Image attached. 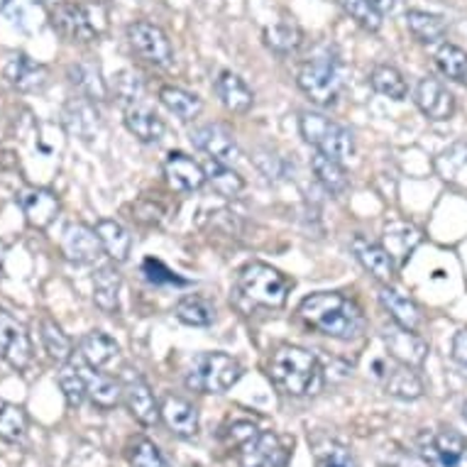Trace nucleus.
<instances>
[{
  "instance_id": "1",
  "label": "nucleus",
  "mask_w": 467,
  "mask_h": 467,
  "mask_svg": "<svg viewBox=\"0 0 467 467\" xmlns=\"http://www.w3.org/2000/svg\"><path fill=\"white\" fill-rule=\"evenodd\" d=\"M299 316L306 326L337 340H355L365 330V316L358 304L333 291H318L306 296L301 301Z\"/></svg>"
},
{
  "instance_id": "2",
  "label": "nucleus",
  "mask_w": 467,
  "mask_h": 467,
  "mask_svg": "<svg viewBox=\"0 0 467 467\" xmlns=\"http://www.w3.org/2000/svg\"><path fill=\"white\" fill-rule=\"evenodd\" d=\"M269 379L289 397H308L321 389V365L314 353L296 345H282L269 358Z\"/></svg>"
},
{
  "instance_id": "3",
  "label": "nucleus",
  "mask_w": 467,
  "mask_h": 467,
  "mask_svg": "<svg viewBox=\"0 0 467 467\" xmlns=\"http://www.w3.org/2000/svg\"><path fill=\"white\" fill-rule=\"evenodd\" d=\"M299 88L316 106H336L345 86L343 62L330 47H318L299 69Z\"/></svg>"
},
{
  "instance_id": "4",
  "label": "nucleus",
  "mask_w": 467,
  "mask_h": 467,
  "mask_svg": "<svg viewBox=\"0 0 467 467\" xmlns=\"http://www.w3.org/2000/svg\"><path fill=\"white\" fill-rule=\"evenodd\" d=\"M243 377V365L225 353H201L193 358L186 387L199 394H225Z\"/></svg>"
},
{
  "instance_id": "5",
  "label": "nucleus",
  "mask_w": 467,
  "mask_h": 467,
  "mask_svg": "<svg viewBox=\"0 0 467 467\" xmlns=\"http://www.w3.org/2000/svg\"><path fill=\"white\" fill-rule=\"evenodd\" d=\"M238 286L240 294L250 304L265 308H282L289 296L291 282L279 269L269 267L265 262H250L240 272Z\"/></svg>"
},
{
  "instance_id": "6",
  "label": "nucleus",
  "mask_w": 467,
  "mask_h": 467,
  "mask_svg": "<svg viewBox=\"0 0 467 467\" xmlns=\"http://www.w3.org/2000/svg\"><path fill=\"white\" fill-rule=\"evenodd\" d=\"M301 138L306 140L308 145H314L316 150L326 157L343 161L348 157H353L355 152V138L353 132L348 130L345 125L336 123L333 118L323 113H301L299 118Z\"/></svg>"
},
{
  "instance_id": "7",
  "label": "nucleus",
  "mask_w": 467,
  "mask_h": 467,
  "mask_svg": "<svg viewBox=\"0 0 467 467\" xmlns=\"http://www.w3.org/2000/svg\"><path fill=\"white\" fill-rule=\"evenodd\" d=\"M419 455L429 467H467V438L458 431H426L419 436Z\"/></svg>"
},
{
  "instance_id": "8",
  "label": "nucleus",
  "mask_w": 467,
  "mask_h": 467,
  "mask_svg": "<svg viewBox=\"0 0 467 467\" xmlns=\"http://www.w3.org/2000/svg\"><path fill=\"white\" fill-rule=\"evenodd\" d=\"M289 455V445L275 431H254L238 443L240 467H286Z\"/></svg>"
},
{
  "instance_id": "9",
  "label": "nucleus",
  "mask_w": 467,
  "mask_h": 467,
  "mask_svg": "<svg viewBox=\"0 0 467 467\" xmlns=\"http://www.w3.org/2000/svg\"><path fill=\"white\" fill-rule=\"evenodd\" d=\"M128 39H130L132 52L138 54L140 59L154 64V67H167L174 57L171 42H169L167 32L161 30L160 25L154 23H132L128 27Z\"/></svg>"
},
{
  "instance_id": "10",
  "label": "nucleus",
  "mask_w": 467,
  "mask_h": 467,
  "mask_svg": "<svg viewBox=\"0 0 467 467\" xmlns=\"http://www.w3.org/2000/svg\"><path fill=\"white\" fill-rule=\"evenodd\" d=\"M0 362L13 369H27L32 362V340L17 318L0 308Z\"/></svg>"
},
{
  "instance_id": "11",
  "label": "nucleus",
  "mask_w": 467,
  "mask_h": 467,
  "mask_svg": "<svg viewBox=\"0 0 467 467\" xmlns=\"http://www.w3.org/2000/svg\"><path fill=\"white\" fill-rule=\"evenodd\" d=\"M91 13L93 10L86 8V5L62 3L52 10V27L71 42H91V39L99 37L100 32Z\"/></svg>"
},
{
  "instance_id": "12",
  "label": "nucleus",
  "mask_w": 467,
  "mask_h": 467,
  "mask_svg": "<svg viewBox=\"0 0 467 467\" xmlns=\"http://www.w3.org/2000/svg\"><path fill=\"white\" fill-rule=\"evenodd\" d=\"M382 340L391 360L406 365V368H421L429 358V343L416 330L394 326V328L384 330Z\"/></svg>"
},
{
  "instance_id": "13",
  "label": "nucleus",
  "mask_w": 467,
  "mask_h": 467,
  "mask_svg": "<svg viewBox=\"0 0 467 467\" xmlns=\"http://www.w3.org/2000/svg\"><path fill=\"white\" fill-rule=\"evenodd\" d=\"M192 142L196 150L208 154L211 160L223 161V164H233L240 154L235 135H233L225 125L218 123H208L196 128V130L192 132Z\"/></svg>"
},
{
  "instance_id": "14",
  "label": "nucleus",
  "mask_w": 467,
  "mask_h": 467,
  "mask_svg": "<svg viewBox=\"0 0 467 467\" xmlns=\"http://www.w3.org/2000/svg\"><path fill=\"white\" fill-rule=\"evenodd\" d=\"M377 382L384 384V391L401 401H416L423 397L421 377L406 365H387V362H375Z\"/></svg>"
},
{
  "instance_id": "15",
  "label": "nucleus",
  "mask_w": 467,
  "mask_h": 467,
  "mask_svg": "<svg viewBox=\"0 0 467 467\" xmlns=\"http://www.w3.org/2000/svg\"><path fill=\"white\" fill-rule=\"evenodd\" d=\"M123 397L130 414L138 419L142 426H157L161 419L160 404L154 399L150 384L140 375H128L123 379Z\"/></svg>"
},
{
  "instance_id": "16",
  "label": "nucleus",
  "mask_w": 467,
  "mask_h": 467,
  "mask_svg": "<svg viewBox=\"0 0 467 467\" xmlns=\"http://www.w3.org/2000/svg\"><path fill=\"white\" fill-rule=\"evenodd\" d=\"M62 250L67 260L77 262V265H93L103 254V245H100L96 230L84 223H69L64 228Z\"/></svg>"
},
{
  "instance_id": "17",
  "label": "nucleus",
  "mask_w": 467,
  "mask_h": 467,
  "mask_svg": "<svg viewBox=\"0 0 467 467\" xmlns=\"http://www.w3.org/2000/svg\"><path fill=\"white\" fill-rule=\"evenodd\" d=\"M414 100L429 120H448L455 113V99L436 78H421L414 88Z\"/></svg>"
},
{
  "instance_id": "18",
  "label": "nucleus",
  "mask_w": 467,
  "mask_h": 467,
  "mask_svg": "<svg viewBox=\"0 0 467 467\" xmlns=\"http://www.w3.org/2000/svg\"><path fill=\"white\" fill-rule=\"evenodd\" d=\"M164 174H167V182L171 189L184 193L199 192L201 186L206 184L203 164H199L184 152H169L167 161H164Z\"/></svg>"
},
{
  "instance_id": "19",
  "label": "nucleus",
  "mask_w": 467,
  "mask_h": 467,
  "mask_svg": "<svg viewBox=\"0 0 467 467\" xmlns=\"http://www.w3.org/2000/svg\"><path fill=\"white\" fill-rule=\"evenodd\" d=\"M123 115L125 128H128L140 142L152 145V142H160L161 135H164V120L154 113V108L150 106L145 99L132 100V103L123 106Z\"/></svg>"
},
{
  "instance_id": "20",
  "label": "nucleus",
  "mask_w": 467,
  "mask_h": 467,
  "mask_svg": "<svg viewBox=\"0 0 467 467\" xmlns=\"http://www.w3.org/2000/svg\"><path fill=\"white\" fill-rule=\"evenodd\" d=\"M17 206L23 208L25 218L32 228H47L59 213V196L49 189H23L17 193Z\"/></svg>"
},
{
  "instance_id": "21",
  "label": "nucleus",
  "mask_w": 467,
  "mask_h": 467,
  "mask_svg": "<svg viewBox=\"0 0 467 467\" xmlns=\"http://www.w3.org/2000/svg\"><path fill=\"white\" fill-rule=\"evenodd\" d=\"M161 419L167 423V429L174 433L177 438H184V441H192L199 433V411L196 406L189 404L186 399L174 397V394H167L161 399Z\"/></svg>"
},
{
  "instance_id": "22",
  "label": "nucleus",
  "mask_w": 467,
  "mask_h": 467,
  "mask_svg": "<svg viewBox=\"0 0 467 467\" xmlns=\"http://www.w3.org/2000/svg\"><path fill=\"white\" fill-rule=\"evenodd\" d=\"M64 128L71 132V135H77L78 140H93L99 135L100 130V113L99 108H96V100L86 99H71L67 106H64Z\"/></svg>"
},
{
  "instance_id": "23",
  "label": "nucleus",
  "mask_w": 467,
  "mask_h": 467,
  "mask_svg": "<svg viewBox=\"0 0 467 467\" xmlns=\"http://www.w3.org/2000/svg\"><path fill=\"white\" fill-rule=\"evenodd\" d=\"M5 78L16 86L17 91L35 93L45 88L49 71H47L45 64L32 62L27 54H13L5 64Z\"/></svg>"
},
{
  "instance_id": "24",
  "label": "nucleus",
  "mask_w": 467,
  "mask_h": 467,
  "mask_svg": "<svg viewBox=\"0 0 467 467\" xmlns=\"http://www.w3.org/2000/svg\"><path fill=\"white\" fill-rule=\"evenodd\" d=\"M421 240V230L416 228V225H411V223L391 221L384 225L382 247L391 254V260L399 262V265H404V262L411 257V253L419 247Z\"/></svg>"
},
{
  "instance_id": "25",
  "label": "nucleus",
  "mask_w": 467,
  "mask_h": 467,
  "mask_svg": "<svg viewBox=\"0 0 467 467\" xmlns=\"http://www.w3.org/2000/svg\"><path fill=\"white\" fill-rule=\"evenodd\" d=\"M78 368H81V375L86 379V394H88L93 404L99 406V409H113V406L120 404L123 382H118L110 375H106L103 369L88 368L86 362H78Z\"/></svg>"
},
{
  "instance_id": "26",
  "label": "nucleus",
  "mask_w": 467,
  "mask_h": 467,
  "mask_svg": "<svg viewBox=\"0 0 467 467\" xmlns=\"http://www.w3.org/2000/svg\"><path fill=\"white\" fill-rule=\"evenodd\" d=\"M353 253L358 257L362 267L368 269L369 275L375 276L377 282L382 284H391L394 282V260H391V254L384 250L382 245H377V243H369L368 238H353Z\"/></svg>"
},
{
  "instance_id": "27",
  "label": "nucleus",
  "mask_w": 467,
  "mask_h": 467,
  "mask_svg": "<svg viewBox=\"0 0 467 467\" xmlns=\"http://www.w3.org/2000/svg\"><path fill=\"white\" fill-rule=\"evenodd\" d=\"M215 93L230 113H247L254 103V93L250 86L233 71H221L215 78Z\"/></svg>"
},
{
  "instance_id": "28",
  "label": "nucleus",
  "mask_w": 467,
  "mask_h": 467,
  "mask_svg": "<svg viewBox=\"0 0 467 467\" xmlns=\"http://www.w3.org/2000/svg\"><path fill=\"white\" fill-rule=\"evenodd\" d=\"M120 355V348L113 337L106 336L103 330H91L88 336L81 340V360L93 369H108L113 368L115 360Z\"/></svg>"
},
{
  "instance_id": "29",
  "label": "nucleus",
  "mask_w": 467,
  "mask_h": 467,
  "mask_svg": "<svg viewBox=\"0 0 467 467\" xmlns=\"http://www.w3.org/2000/svg\"><path fill=\"white\" fill-rule=\"evenodd\" d=\"M379 301H382L384 311L391 316V321L401 326V328L409 330H419L421 326V308L416 306L414 301L404 296V294H399L397 289H391V286H382L379 291Z\"/></svg>"
},
{
  "instance_id": "30",
  "label": "nucleus",
  "mask_w": 467,
  "mask_h": 467,
  "mask_svg": "<svg viewBox=\"0 0 467 467\" xmlns=\"http://www.w3.org/2000/svg\"><path fill=\"white\" fill-rule=\"evenodd\" d=\"M96 235H99L100 245H103V253L110 257L113 262H125L130 257L132 250V235L120 225L118 221H110V218H103V221L96 223Z\"/></svg>"
},
{
  "instance_id": "31",
  "label": "nucleus",
  "mask_w": 467,
  "mask_h": 467,
  "mask_svg": "<svg viewBox=\"0 0 467 467\" xmlns=\"http://www.w3.org/2000/svg\"><path fill=\"white\" fill-rule=\"evenodd\" d=\"M120 286L123 279L115 267H100L93 275V301L103 314H115L120 308Z\"/></svg>"
},
{
  "instance_id": "32",
  "label": "nucleus",
  "mask_w": 467,
  "mask_h": 467,
  "mask_svg": "<svg viewBox=\"0 0 467 467\" xmlns=\"http://www.w3.org/2000/svg\"><path fill=\"white\" fill-rule=\"evenodd\" d=\"M203 171H206L208 184L213 186V192L221 193L223 199H235V196L245 192V179L240 177L230 164H223V161L206 157Z\"/></svg>"
},
{
  "instance_id": "33",
  "label": "nucleus",
  "mask_w": 467,
  "mask_h": 467,
  "mask_svg": "<svg viewBox=\"0 0 467 467\" xmlns=\"http://www.w3.org/2000/svg\"><path fill=\"white\" fill-rule=\"evenodd\" d=\"M311 169H314L318 184H321L328 193L340 196V193L348 192L350 177H348V171H345L343 161H337L333 160V157H326V154L318 152L314 160H311Z\"/></svg>"
},
{
  "instance_id": "34",
  "label": "nucleus",
  "mask_w": 467,
  "mask_h": 467,
  "mask_svg": "<svg viewBox=\"0 0 467 467\" xmlns=\"http://www.w3.org/2000/svg\"><path fill=\"white\" fill-rule=\"evenodd\" d=\"M406 27L423 45H433L445 37V20L441 16L426 13V10H409L406 13Z\"/></svg>"
},
{
  "instance_id": "35",
  "label": "nucleus",
  "mask_w": 467,
  "mask_h": 467,
  "mask_svg": "<svg viewBox=\"0 0 467 467\" xmlns=\"http://www.w3.org/2000/svg\"><path fill=\"white\" fill-rule=\"evenodd\" d=\"M160 100L171 110V113L177 115L179 120H184V123L196 120L201 115V110H203V103H201L199 96L184 91V88H179V86H164L160 91Z\"/></svg>"
},
{
  "instance_id": "36",
  "label": "nucleus",
  "mask_w": 467,
  "mask_h": 467,
  "mask_svg": "<svg viewBox=\"0 0 467 467\" xmlns=\"http://www.w3.org/2000/svg\"><path fill=\"white\" fill-rule=\"evenodd\" d=\"M69 78L71 84L77 86L86 99L103 100L108 96L106 84H103V78H100V67L96 62L74 64L69 69Z\"/></svg>"
},
{
  "instance_id": "37",
  "label": "nucleus",
  "mask_w": 467,
  "mask_h": 467,
  "mask_svg": "<svg viewBox=\"0 0 467 467\" xmlns=\"http://www.w3.org/2000/svg\"><path fill=\"white\" fill-rule=\"evenodd\" d=\"M304 42V32L296 23L291 20H284V23L269 25L265 30V45L276 54H291L296 52Z\"/></svg>"
},
{
  "instance_id": "38",
  "label": "nucleus",
  "mask_w": 467,
  "mask_h": 467,
  "mask_svg": "<svg viewBox=\"0 0 467 467\" xmlns=\"http://www.w3.org/2000/svg\"><path fill=\"white\" fill-rule=\"evenodd\" d=\"M39 337H42V345H45L47 355H49L52 360H71V355H74V343H71V337L67 336L52 318H42V323H39Z\"/></svg>"
},
{
  "instance_id": "39",
  "label": "nucleus",
  "mask_w": 467,
  "mask_h": 467,
  "mask_svg": "<svg viewBox=\"0 0 467 467\" xmlns=\"http://www.w3.org/2000/svg\"><path fill=\"white\" fill-rule=\"evenodd\" d=\"M369 86L375 88L377 93H382L391 100H404L406 93H409V84L406 78L401 77V71L389 67V64H379L369 74Z\"/></svg>"
},
{
  "instance_id": "40",
  "label": "nucleus",
  "mask_w": 467,
  "mask_h": 467,
  "mask_svg": "<svg viewBox=\"0 0 467 467\" xmlns=\"http://www.w3.org/2000/svg\"><path fill=\"white\" fill-rule=\"evenodd\" d=\"M174 314L179 321L193 326V328H208L215 321V308L201 296H184L174 306Z\"/></svg>"
},
{
  "instance_id": "41",
  "label": "nucleus",
  "mask_w": 467,
  "mask_h": 467,
  "mask_svg": "<svg viewBox=\"0 0 467 467\" xmlns=\"http://www.w3.org/2000/svg\"><path fill=\"white\" fill-rule=\"evenodd\" d=\"M436 67L451 81L467 86V52L455 45H441L436 52Z\"/></svg>"
},
{
  "instance_id": "42",
  "label": "nucleus",
  "mask_w": 467,
  "mask_h": 467,
  "mask_svg": "<svg viewBox=\"0 0 467 467\" xmlns=\"http://www.w3.org/2000/svg\"><path fill=\"white\" fill-rule=\"evenodd\" d=\"M27 433V414L23 406L0 401V438L5 443H17Z\"/></svg>"
},
{
  "instance_id": "43",
  "label": "nucleus",
  "mask_w": 467,
  "mask_h": 467,
  "mask_svg": "<svg viewBox=\"0 0 467 467\" xmlns=\"http://www.w3.org/2000/svg\"><path fill=\"white\" fill-rule=\"evenodd\" d=\"M59 387H62L67 404L74 409L84 404L88 394H86V379L81 375L78 362H64V368L59 369Z\"/></svg>"
},
{
  "instance_id": "44",
  "label": "nucleus",
  "mask_w": 467,
  "mask_h": 467,
  "mask_svg": "<svg viewBox=\"0 0 467 467\" xmlns=\"http://www.w3.org/2000/svg\"><path fill=\"white\" fill-rule=\"evenodd\" d=\"M337 3L345 10V16L360 25L362 30L377 32L382 27V13L369 0H337Z\"/></svg>"
},
{
  "instance_id": "45",
  "label": "nucleus",
  "mask_w": 467,
  "mask_h": 467,
  "mask_svg": "<svg viewBox=\"0 0 467 467\" xmlns=\"http://www.w3.org/2000/svg\"><path fill=\"white\" fill-rule=\"evenodd\" d=\"M113 93L120 106H128L132 100L145 99V86H142L138 74H132V71H120L118 77H113Z\"/></svg>"
},
{
  "instance_id": "46",
  "label": "nucleus",
  "mask_w": 467,
  "mask_h": 467,
  "mask_svg": "<svg viewBox=\"0 0 467 467\" xmlns=\"http://www.w3.org/2000/svg\"><path fill=\"white\" fill-rule=\"evenodd\" d=\"M130 467H169V462L152 441L138 438L130 445Z\"/></svg>"
},
{
  "instance_id": "47",
  "label": "nucleus",
  "mask_w": 467,
  "mask_h": 467,
  "mask_svg": "<svg viewBox=\"0 0 467 467\" xmlns=\"http://www.w3.org/2000/svg\"><path fill=\"white\" fill-rule=\"evenodd\" d=\"M316 465L318 467H358V460L345 445L328 441L316 452Z\"/></svg>"
},
{
  "instance_id": "48",
  "label": "nucleus",
  "mask_w": 467,
  "mask_h": 467,
  "mask_svg": "<svg viewBox=\"0 0 467 467\" xmlns=\"http://www.w3.org/2000/svg\"><path fill=\"white\" fill-rule=\"evenodd\" d=\"M142 272L152 284H184V279H179L171 269L164 267L160 260H152V257L142 262Z\"/></svg>"
},
{
  "instance_id": "49",
  "label": "nucleus",
  "mask_w": 467,
  "mask_h": 467,
  "mask_svg": "<svg viewBox=\"0 0 467 467\" xmlns=\"http://www.w3.org/2000/svg\"><path fill=\"white\" fill-rule=\"evenodd\" d=\"M451 353H452V360L458 362L462 369H467V330H458V333H455Z\"/></svg>"
},
{
  "instance_id": "50",
  "label": "nucleus",
  "mask_w": 467,
  "mask_h": 467,
  "mask_svg": "<svg viewBox=\"0 0 467 467\" xmlns=\"http://www.w3.org/2000/svg\"><path fill=\"white\" fill-rule=\"evenodd\" d=\"M369 3H372L379 13H389V10H394V5H397V0H369Z\"/></svg>"
},
{
  "instance_id": "51",
  "label": "nucleus",
  "mask_w": 467,
  "mask_h": 467,
  "mask_svg": "<svg viewBox=\"0 0 467 467\" xmlns=\"http://www.w3.org/2000/svg\"><path fill=\"white\" fill-rule=\"evenodd\" d=\"M462 419H465V421H467V401H465V404H462Z\"/></svg>"
}]
</instances>
